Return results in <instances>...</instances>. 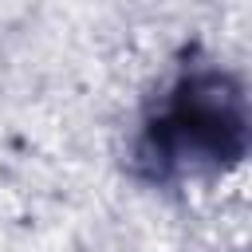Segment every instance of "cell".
I'll return each instance as SVG.
<instances>
[{"instance_id": "cell-1", "label": "cell", "mask_w": 252, "mask_h": 252, "mask_svg": "<svg viewBox=\"0 0 252 252\" xmlns=\"http://www.w3.org/2000/svg\"><path fill=\"white\" fill-rule=\"evenodd\" d=\"M244 94L220 71L185 75L173 87V98L146 126L138 158L154 177L181 165H224L244 154Z\"/></svg>"}]
</instances>
